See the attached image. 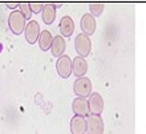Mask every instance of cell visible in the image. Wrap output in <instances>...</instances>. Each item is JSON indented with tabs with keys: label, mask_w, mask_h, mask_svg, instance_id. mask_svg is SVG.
I'll list each match as a JSON object with an SVG mask.
<instances>
[{
	"label": "cell",
	"mask_w": 146,
	"mask_h": 134,
	"mask_svg": "<svg viewBox=\"0 0 146 134\" xmlns=\"http://www.w3.org/2000/svg\"><path fill=\"white\" fill-rule=\"evenodd\" d=\"M74 46H76V50L80 57H86L90 52V48H92V42H90V38H89L88 34H78L74 40Z\"/></svg>",
	"instance_id": "6da1fadb"
},
{
	"label": "cell",
	"mask_w": 146,
	"mask_h": 134,
	"mask_svg": "<svg viewBox=\"0 0 146 134\" xmlns=\"http://www.w3.org/2000/svg\"><path fill=\"white\" fill-rule=\"evenodd\" d=\"M8 23H9L11 31L15 34H19L23 32L24 27H25V16H24L20 11H13L11 15H9Z\"/></svg>",
	"instance_id": "7a4b0ae2"
},
{
	"label": "cell",
	"mask_w": 146,
	"mask_h": 134,
	"mask_svg": "<svg viewBox=\"0 0 146 134\" xmlns=\"http://www.w3.org/2000/svg\"><path fill=\"white\" fill-rule=\"evenodd\" d=\"M56 68H57V73L62 78H68L70 76V73L73 72V61H70V57L66 54H62L61 57H58L57 62H56Z\"/></svg>",
	"instance_id": "3957f363"
},
{
	"label": "cell",
	"mask_w": 146,
	"mask_h": 134,
	"mask_svg": "<svg viewBox=\"0 0 146 134\" xmlns=\"http://www.w3.org/2000/svg\"><path fill=\"white\" fill-rule=\"evenodd\" d=\"M73 89L78 97H86L89 94H92V82L86 77H80L76 80Z\"/></svg>",
	"instance_id": "277c9868"
},
{
	"label": "cell",
	"mask_w": 146,
	"mask_h": 134,
	"mask_svg": "<svg viewBox=\"0 0 146 134\" xmlns=\"http://www.w3.org/2000/svg\"><path fill=\"white\" fill-rule=\"evenodd\" d=\"M104 131V122L100 115L92 114L86 119V133L88 134H102Z\"/></svg>",
	"instance_id": "5b68a950"
},
{
	"label": "cell",
	"mask_w": 146,
	"mask_h": 134,
	"mask_svg": "<svg viewBox=\"0 0 146 134\" xmlns=\"http://www.w3.org/2000/svg\"><path fill=\"white\" fill-rule=\"evenodd\" d=\"M89 110L92 111V114L98 115L100 113H102L104 110V100L98 93H92L89 97Z\"/></svg>",
	"instance_id": "8992f818"
},
{
	"label": "cell",
	"mask_w": 146,
	"mask_h": 134,
	"mask_svg": "<svg viewBox=\"0 0 146 134\" xmlns=\"http://www.w3.org/2000/svg\"><path fill=\"white\" fill-rule=\"evenodd\" d=\"M73 111L76 113V115H81V117H86L89 114V102L85 97H77L73 101Z\"/></svg>",
	"instance_id": "52a82bcc"
},
{
	"label": "cell",
	"mask_w": 146,
	"mask_h": 134,
	"mask_svg": "<svg viewBox=\"0 0 146 134\" xmlns=\"http://www.w3.org/2000/svg\"><path fill=\"white\" fill-rule=\"evenodd\" d=\"M80 27L85 34L94 33V31H96V20H94L93 15L86 13V15L82 16V17H81V21H80Z\"/></svg>",
	"instance_id": "ba28073f"
},
{
	"label": "cell",
	"mask_w": 146,
	"mask_h": 134,
	"mask_svg": "<svg viewBox=\"0 0 146 134\" xmlns=\"http://www.w3.org/2000/svg\"><path fill=\"white\" fill-rule=\"evenodd\" d=\"M70 131L72 134H85L86 131V119L81 115H74L70 119Z\"/></svg>",
	"instance_id": "9c48e42d"
},
{
	"label": "cell",
	"mask_w": 146,
	"mask_h": 134,
	"mask_svg": "<svg viewBox=\"0 0 146 134\" xmlns=\"http://www.w3.org/2000/svg\"><path fill=\"white\" fill-rule=\"evenodd\" d=\"M38 32H40V25H38L37 21L32 20L28 23V25L25 27V38L29 44H33L36 42L38 37Z\"/></svg>",
	"instance_id": "30bf717a"
},
{
	"label": "cell",
	"mask_w": 146,
	"mask_h": 134,
	"mask_svg": "<svg viewBox=\"0 0 146 134\" xmlns=\"http://www.w3.org/2000/svg\"><path fill=\"white\" fill-rule=\"evenodd\" d=\"M50 50H52L53 56L61 57L64 50H65V41H64L62 36H54L53 41H52V46H50Z\"/></svg>",
	"instance_id": "8fae6325"
},
{
	"label": "cell",
	"mask_w": 146,
	"mask_h": 134,
	"mask_svg": "<svg viewBox=\"0 0 146 134\" xmlns=\"http://www.w3.org/2000/svg\"><path fill=\"white\" fill-rule=\"evenodd\" d=\"M86 70H88V64H86L84 57H80V56H78V57H76L73 60V73H74L78 78L84 76L85 73H86Z\"/></svg>",
	"instance_id": "7c38bea8"
},
{
	"label": "cell",
	"mask_w": 146,
	"mask_h": 134,
	"mask_svg": "<svg viewBox=\"0 0 146 134\" xmlns=\"http://www.w3.org/2000/svg\"><path fill=\"white\" fill-rule=\"evenodd\" d=\"M60 32H61L62 36H70L74 31V23L73 20L70 19L69 16H64L61 20H60Z\"/></svg>",
	"instance_id": "4fadbf2b"
},
{
	"label": "cell",
	"mask_w": 146,
	"mask_h": 134,
	"mask_svg": "<svg viewBox=\"0 0 146 134\" xmlns=\"http://www.w3.org/2000/svg\"><path fill=\"white\" fill-rule=\"evenodd\" d=\"M56 17V8L53 4H45L42 9V20L45 24H52Z\"/></svg>",
	"instance_id": "5bb4252c"
},
{
	"label": "cell",
	"mask_w": 146,
	"mask_h": 134,
	"mask_svg": "<svg viewBox=\"0 0 146 134\" xmlns=\"http://www.w3.org/2000/svg\"><path fill=\"white\" fill-rule=\"evenodd\" d=\"M52 41H53V36L49 31H42L40 34V38H38V44H40V48L42 50L49 49L52 46Z\"/></svg>",
	"instance_id": "9a60e30c"
},
{
	"label": "cell",
	"mask_w": 146,
	"mask_h": 134,
	"mask_svg": "<svg viewBox=\"0 0 146 134\" xmlns=\"http://www.w3.org/2000/svg\"><path fill=\"white\" fill-rule=\"evenodd\" d=\"M89 8H90V12H92V15L94 16H98L102 13V11H104V4L101 3H93L89 5Z\"/></svg>",
	"instance_id": "2e32d148"
},
{
	"label": "cell",
	"mask_w": 146,
	"mask_h": 134,
	"mask_svg": "<svg viewBox=\"0 0 146 134\" xmlns=\"http://www.w3.org/2000/svg\"><path fill=\"white\" fill-rule=\"evenodd\" d=\"M19 8H20V12H21V13H23L25 17H29V16H31L32 9H31V5H29V4L21 3V4L19 5Z\"/></svg>",
	"instance_id": "e0dca14e"
},
{
	"label": "cell",
	"mask_w": 146,
	"mask_h": 134,
	"mask_svg": "<svg viewBox=\"0 0 146 134\" xmlns=\"http://www.w3.org/2000/svg\"><path fill=\"white\" fill-rule=\"evenodd\" d=\"M29 5H31L32 12H36V13H38L40 11L44 9V4H41V3H32V4H29Z\"/></svg>",
	"instance_id": "ac0fdd59"
},
{
	"label": "cell",
	"mask_w": 146,
	"mask_h": 134,
	"mask_svg": "<svg viewBox=\"0 0 146 134\" xmlns=\"http://www.w3.org/2000/svg\"><path fill=\"white\" fill-rule=\"evenodd\" d=\"M15 5H16L15 3H9V4H8V7H11V8H13V7H15Z\"/></svg>",
	"instance_id": "d6986e66"
}]
</instances>
